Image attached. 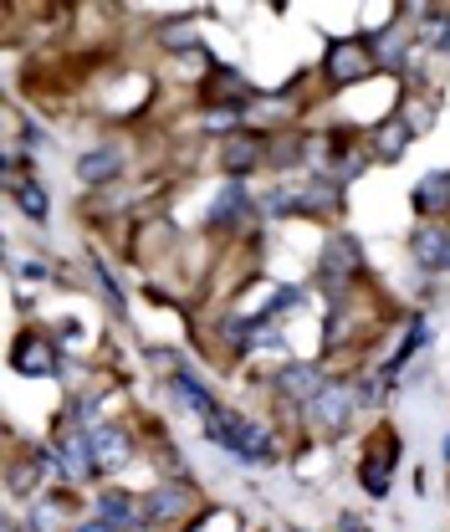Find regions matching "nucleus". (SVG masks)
I'll return each instance as SVG.
<instances>
[{
	"mask_svg": "<svg viewBox=\"0 0 450 532\" xmlns=\"http://www.w3.org/2000/svg\"><path fill=\"white\" fill-rule=\"evenodd\" d=\"M348 415H353V389L348 384H323L318 394L307 399V425L312 430H343L348 425Z\"/></svg>",
	"mask_w": 450,
	"mask_h": 532,
	"instance_id": "nucleus-1",
	"label": "nucleus"
},
{
	"mask_svg": "<svg viewBox=\"0 0 450 532\" xmlns=\"http://www.w3.org/2000/svg\"><path fill=\"white\" fill-rule=\"evenodd\" d=\"M210 420V435L220 440L225 451H241V456H266V435L256 430V425H241V420H231V415H205Z\"/></svg>",
	"mask_w": 450,
	"mask_h": 532,
	"instance_id": "nucleus-2",
	"label": "nucleus"
},
{
	"mask_svg": "<svg viewBox=\"0 0 450 532\" xmlns=\"http://www.w3.org/2000/svg\"><path fill=\"white\" fill-rule=\"evenodd\" d=\"M87 440H93V461L98 471H118L128 461V435L118 425H98V430H87Z\"/></svg>",
	"mask_w": 450,
	"mask_h": 532,
	"instance_id": "nucleus-3",
	"label": "nucleus"
},
{
	"mask_svg": "<svg viewBox=\"0 0 450 532\" xmlns=\"http://www.w3.org/2000/svg\"><path fill=\"white\" fill-rule=\"evenodd\" d=\"M190 507V486H154L144 502V522H169Z\"/></svg>",
	"mask_w": 450,
	"mask_h": 532,
	"instance_id": "nucleus-4",
	"label": "nucleus"
},
{
	"mask_svg": "<svg viewBox=\"0 0 450 532\" xmlns=\"http://www.w3.org/2000/svg\"><path fill=\"white\" fill-rule=\"evenodd\" d=\"M328 72H333V82H353V77H364V72H369V52L358 47V41H338L333 57H328Z\"/></svg>",
	"mask_w": 450,
	"mask_h": 532,
	"instance_id": "nucleus-5",
	"label": "nucleus"
},
{
	"mask_svg": "<svg viewBox=\"0 0 450 532\" xmlns=\"http://www.w3.org/2000/svg\"><path fill=\"white\" fill-rule=\"evenodd\" d=\"M277 389H282V394H292V399H302V405H307V399L323 389V374L312 369V364H287V369L277 374Z\"/></svg>",
	"mask_w": 450,
	"mask_h": 532,
	"instance_id": "nucleus-6",
	"label": "nucleus"
},
{
	"mask_svg": "<svg viewBox=\"0 0 450 532\" xmlns=\"http://www.w3.org/2000/svg\"><path fill=\"white\" fill-rule=\"evenodd\" d=\"M98 471V461H93V440H67V446H62V476H72V481H82V476H93Z\"/></svg>",
	"mask_w": 450,
	"mask_h": 532,
	"instance_id": "nucleus-7",
	"label": "nucleus"
},
{
	"mask_svg": "<svg viewBox=\"0 0 450 532\" xmlns=\"http://www.w3.org/2000/svg\"><path fill=\"white\" fill-rule=\"evenodd\" d=\"M98 507H103V522H108L113 532H128V527L144 522V512H133V497H128V492H108Z\"/></svg>",
	"mask_w": 450,
	"mask_h": 532,
	"instance_id": "nucleus-8",
	"label": "nucleus"
},
{
	"mask_svg": "<svg viewBox=\"0 0 450 532\" xmlns=\"http://www.w3.org/2000/svg\"><path fill=\"white\" fill-rule=\"evenodd\" d=\"M118 149H98V154H82L77 159V174H82V180L87 185H103V180H113V174H118Z\"/></svg>",
	"mask_w": 450,
	"mask_h": 532,
	"instance_id": "nucleus-9",
	"label": "nucleus"
},
{
	"mask_svg": "<svg viewBox=\"0 0 450 532\" xmlns=\"http://www.w3.org/2000/svg\"><path fill=\"white\" fill-rule=\"evenodd\" d=\"M445 251H450L445 226H425V231L415 236V256H420V266H440V261H445Z\"/></svg>",
	"mask_w": 450,
	"mask_h": 532,
	"instance_id": "nucleus-10",
	"label": "nucleus"
},
{
	"mask_svg": "<svg viewBox=\"0 0 450 532\" xmlns=\"http://www.w3.org/2000/svg\"><path fill=\"white\" fill-rule=\"evenodd\" d=\"M16 369H21V374H52L57 359H52V348H47V343H26V348L16 353Z\"/></svg>",
	"mask_w": 450,
	"mask_h": 532,
	"instance_id": "nucleus-11",
	"label": "nucleus"
},
{
	"mask_svg": "<svg viewBox=\"0 0 450 532\" xmlns=\"http://www.w3.org/2000/svg\"><path fill=\"white\" fill-rule=\"evenodd\" d=\"M445 200H450V174H430V180H420V190H415L420 210H440Z\"/></svg>",
	"mask_w": 450,
	"mask_h": 532,
	"instance_id": "nucleus-12",
	"label": "nucleus"
},
{
	"mask_svg": "<svg viewBox=\"0 0 450 532\" xmlns=\"http://www.w3.org/2000/svg\"><path fill=\"white\" fill-rule=\"evenodd\" d=\"M174 389H179V399H185V405H190V410H200V415H215V405H210V394H205V389H200L195 379H185V374H179V379H174Z\"/></svg>",
	"mask_w": 450,
	"mask_h": 532,
	"instance_id": "nucleus-13",
	"label": "nucleus"
},
{
	"mask_svg": "<svg viewBox=\"0 0 450 532\" xmlns=\"http://www.w3.org/2000/svg\"><path fill=\"white\" fill-rule=\"evenodd\" d=\"M404 144H410V128H404V123H384V128H379V154H384V159H394Z\"/></svg>",
	"mask_w": 450,
	"mask_h": 532,
	"instance_id": "nucleus-14",
	"label": "nucleus"
},
{
	"mask_svg": "<svg viewBox=\"0 0 450 532\" xmlns=\"http://www.w3.org/2000/svg\"><path fill=\"white\" fill-rule=\"evenodd\" d=\"M16 200H21V210H26L31 220L47 215V190H41V185H16Z\"/></svg>",
	"mask_w": 450,
	"mask_h": 532,
	"instance_id": "nucleus-15",
	"label": "nucleus"
},
{
	"mask_svg": "<svg viewBox=\"0 0 450 532\" xmlns=\"http://www.w3.org/2000/svg\"><path fill=\"white\" fill-rule=\"evenodd\" d=\"M256 164V144L236 139V144H225V169H251Z\"/></svg>",
	"mask_w": 450,
	"mask_h": 532,
	"instance_id": "nucleus-16",
	"label": "nucleus"
},
{
	"mask_svg": "<svg viewBox=\"0 0 450 532\" xmlns=\"http://www.w3.org/2000/svg\"><path fill=\"white\" fill-rule=\"evenodd\" d=\"M31 486V466H16V476H11V492H26Z\"/></svg>",
	"mask_w": 450,
	"mask_h": 532,
	"instance_id": "nucleus-17",
	"label": "nucleus"
},
{
	"mask_svg": "<svg viewBox=\"0 0 450 532\" xmlns=\"http://www.w3.org/2000/svg\"><path fill=\"white\" fill-rule=\"evenodd\" d=\"M77 532H113L108 522H87V527H77Z\"/></svg>",
	"mask_w": 450,
	"mask_h": 532,
	"instance_id": "nucleus-18",
	"label": "nucleus"
},
{
	"mask_svg": "<svg viewBox=\"0 0 450 532\" xmlns=\"http://www.w3.org/2000/svg\"><path fill=\"white\" fill-rule=\"evenodd\" d=\"M445 461H450V440H445Z\"/></svg>",
	"mask_w": 450,
	"mask_h": 532,
	"instance_id": "nucleus-19",
	"label": "nucleus"
}]
</instances>
